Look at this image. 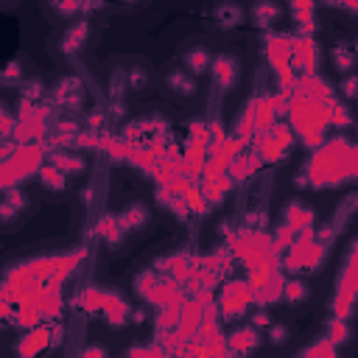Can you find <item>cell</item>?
Wrapping results in <instances>:
<instances>
[{"instance_id": "obj_1", "label": "cell", "mask_w": 358, "mask_h": 358, "mask_svg": "<svg viewBox=\"0 0 358 358\" xmlns=\"http://www.w3.org/2000/svg\"><path fill=\"white\" fill-rule=\"evenodd\" d=\"M157 81H159V90L168 98H173V101H182L185 103V101H193L199 95V78L190 76L179 62L162 64L159 73H157Z\"/></svg>"}, {"instance_id": "obj_11", "label": "cell", "mask_w": 358, "mask_h": 358, "mask_svg": "<svg viewBox=\"0 0 358 358\" xmlns=\"http://www.w3.org/2000/svg\"><path fill=\"white\" fill-rule=\"evenodd\" d=\"M310 288H308V282L305 280H291V282H285V294H282V299H285V305H291V310H302V308H308L310 305Z\"/></svg>"}, {"instance_id": "obj_3", "label": "cell", "mask_w": 358, "mask_h": 358, "mask_svg": "<svg viewBox=\"0 0 358 358\" xmlns=\"http://www.w3.org/2000/svg\"><path fill=\"white\" fill-rule=\"evenodd\" d=\"M213 56H215V50H213V45H210L204 36H187V39L176 48V62H179L190 76H196V78L207 76Z\"/></svg>"}, {"instance_id": "obj_2", "label": "cell", "mask_w": 358, "mask_h": 358, "mask_svg": "<svg viewBox=\"0 0 358 358\" xmlns=\"http://www.w3.org/2000/svg\"><path fill=\"white\" fill-rule=\"evenodd\" d=\"M207 76L213 78V84H215L218 92L229 95L232 90H238V84H241V78H243V62H241L238 53H232V50H221V53L213 56Z\"/></svg>"}, {"instance_id": "obj_12", "label": "cell", "mask_w": 358, "mask_h": 358, "mask_svg": "<svg viewBox=\"0 0 358 358\" xmlns=\"http://www.w3.org/2000/svg\"><path fill=\"white\" fill-rule=\"evenodd\" d=\"M294 336H296L294 324L291 322H282V319H271L268 327H266V341L271 347H285V344H291Z\"/></svg>"}, {"instance_id": "obj_15", "label": "cell", "mask_w": 358, "mask_h": 358, "mask_svg": "<svg viewBox=\"0 0 358 358\" xmlns=\"http://www.w3.org/2000/svg\"><path fill=\"white\" fill-rule=\"evenodd\" d=\"M22 0H0V11H14Z\"/></svg>"}, {"instance_id": "obj_14", "label": "cell", "mask_w": 358, "mask_h": 358, "mask_svg": "<svg viewBox=\"0 0 358 358\" xmlns=\"http://www.w3.org/2000/svg\"><path fill=\"white\" fill-rule=\"evenodd\" d=\"M333 123H336V129H352V112H350V103H336V109H333Z\"/></svg>"}, {"instance_id": "obj_7", "label": "cell", "mask_w": 358, "mask_h": 358, "mask_svg": "<svg viewBox=\"0 0 358 358\" xmlns=\"http://www.w3.org/2000/svg\"><path fill=\"white\" fill-rule=\"evenodd\" d=\"M154 87V70L148 67L145 59H129L126 67V90L131 95H148Z\"/></svg>"}, {"instance_id": "obj_4", "label": "cell", "mask_w": 358, "mask_h": 358, "mask_svg": "<svg viewBox=\"0 0 358 358\" xmlns=\"http://www.w3.org/2000/svg\"><path fill=\"white\" fill-rule=\"evenodd\" d=\"M31 210H34V201H31V196L25 190H20V187L6 190L0 196V229L3 232L17 229L31 215Z\"/></svg>"}, {"instance_id": "obj_10", "label": "cell", "mask_w": 358, "mask_h": 358, "mask_svg": "<svg viewBox=\"0 0 358 358\" xmlns=\"http://www.w3.org/2000/svg\"><path fill=\"white\" fill-rule=\"evenodd\" d=\"M84 42H87V22L84 20H76V22H70L64 28V34L59 36L56 45H62V50H67V53H76V50L84 48Z\"/></svg>"}, {"instance_id": "obj_6", "label": "cell", "mask_w": 358, "mask_h": 358, "mask_svg": "<svg viewBox=\"0 0 358 358\" xmlns=\"http://www.w3.org/2000/svg\"><path fill=\"white\" fill-rule=\"evenodd\" d=\"M282 14H285V8L280 0H249L246 3V22L260 31L274 28L282 20Z\"/></svg>"}, {"instance_id": "obj_13", "label": "cell", "mask_w": 358, "mask_h": 358, "mask_svg": "<svg viewBox=\"0 0 358 358\" xmlns=\"http://www.w3.org/2000/svg\"><path fill=\"white\" fill-rule=\"evenodd\" d=\"M338 95L344 103H352L355 95H358V76L355 73H344L341 81H338Z\"/></svg>"}, {"instance_id": "obj_9", "label": "cell", "mask_w": 358, "mask_h": 358, "mask_svg": "<svg viewBox=\"0 0 358 358\" xmlns=\"http://www.w3.org/2000/svg\"><path fill=\"white\" fill-rule=\"evenodd\" d=\"M327 56H330V64H333V70H336L338 76H344V73H355L358 53H355L352 39H347V36H344V39H336V42L330 45Z\"/></svg>"}, {"instance_id": "obj_5", "label": "cell", "mask_w": 358, "mask_h": 358, "mask_svg": "<svg viewBox=\"0 0 358 358\" xmlns=\"http://www.w3.org/2000/svg\"><path fill=\"white\" fill-rule=\"evenodd\" d=\"M207 17L218 31H235L246 25V3L243 0H213L207 8Z\"/></svg>"}, {"instance_id": "obj_8", "label": "cell", "mask_w": 358, "mask_h": 358, "mask_svg": "<svg viewBox=\"0 0 358 358\" xmlns=\"http://www.w3.org/2000/svg\"><path fill=\"white\" fill-rule=\"evenodd\" d=\"M117 221H120L126 235H143L148 229V224H151V213H148V207L143 201H131V204H126L120 210Z\"/></svg>"}, {"instance_id": "obj_16", "label": "cell", "mask_w": 358, "mask_h": 358, "mask_svg": "<svg viewBox=\"0 0 358 358\" xmlns=\"http://www.w3.org/2000/svg\"><path fill=\"white\" fill-rule=\"evenodd\" d=\"M84 352H101V355H106V347H87Z\"/></svg>"}]
</instances>
